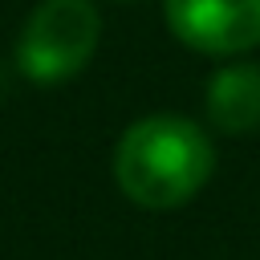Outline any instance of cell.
I'll return each mask as SVG.
<instances>
[{
	"instance_id": "1",
	"label": "cell",
	"mask_w": 260,
	"mask_h": 260,
	"mask_svg": "<svg viewBox=\"0 0 260 260\" xmlns=\"http://www.w3.org/2000/svg\"><path fill=\"white\" fill-rule=\"evenodd\" d=\"M215 167L207 134L179 114H150L134 122L114 150L118 187L150 211H171L187 203Z\"/></svg>"
},
{
	"instance_id": "2",
	"label": "cell",
	"mask_w": 260,
	"mask_h": 260,
	"mask_svg": "<svg viewBox=\"0 0 260 260\" xmlns=\"http://www.w3.org/2000/svg\"><path fill=\"white\" fill-rule=\"evenodd\" d=\"M102 20L89 0H41L20 28L16 65L37 85L73 77L98 49Z\"/></svg>"
},
{
	"instance_id": "3",
	"label": "cell",
	"mask_w": 260,
	"mask_h": 260,
	"mask_svg": "<svg viewBox=\"0 0 260 260\" xmlns=\"http://www.w3.org/2000/svg\"><path fill=\"white\" fill-rule=\"evenodd\" d=\"M167 24L199 53H244L260 41V0H167Z\"/></svg>"
},
{
	"instance_id": "4",
	"label": "cell",
	"mask_w": 260,
	"mask_h": 260,
	"mask_svg": "<svg viewBox=\"0 0 260 260\" xmlns=\"http://www.w3.org/2000/svg\"><path fill=\"white\" fill-rule=\"evenodd\" d=\"M207 114L228 134L260 126V65H228L207 85Z\"/></svg>"
}]
</instances>
